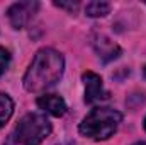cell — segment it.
I'll return each mask as SVG.
<instances>
[{
    "label": "cell",
    "mask_w": 146,
    "mask_h": 145,
    "mask_svg": "<svg viewBox=\"0 0 146 145\" xmlns=\"http://www.w3.org/2000/svg\"><path fill=\"white\" fill-rule=\"evenodd\" d=\"M63 70V55L53 48H42L34 55L27 72L24 73V89L29 92H44L60 82Z\"/></svg>",
    "instance_id": "1"
},
{
    "label": "cell",
    "mask_w": 146,
    "mask_h": 145,
    "mask_svg": "<svg viewBox=\"0 0 146 145\" xmlns=\"http://www.w3.org/2000/svg\"><path fill=\"white\" fill-rule=\"evenodd\" d=\"M53 126L44 114L29 113L19 119L3 145H41Z\"/></svg>",
    "instance_id": "2"
},
{
    "label": "cell",
    "mask_w": 146,
    "mask_h": 145,
    "mask_svg": "<svg viewBox=\"0 0 146 145\" xmlns=\"http://www.w3.org/2000/svg\"><path fill=\"white\" fill-rule=\"evenodd\" d=\"M122 121V114L114 108H94L80 123L78 130L92 140L110 138Z\"/></svg>",
    "instance_id": "3"
},
{
    "label": "cell",
    "mask_w": 146,
    "mask_h": 145,
    "mask_svg": "<svg viewBox=\"0 0 146 145\" xmlns=\"http://www.w3.org/2000/svg\"><path fill=\"white\" fill-rule=\"evenodd\" d=\"M37 9H39L37 2H17V3L9 7L7 17H9L14 29H22L33 19V15L36 14Z\"/></svg>",
    "instance_id": "4"
},
{
    "label": "cell",
    "mask_w": 146,
    "mask_h": 145,
    "mask_svg": "<svg viewBox=\"0 0 146 145\" xmlns=\"http://www.w3.org/2000/svg\"><path fill=\"white\" fill-rule=\"evenodd\" d=\"M82 79L85 84V103L87 104H94L102 99H107L109 94L104 91L100 75H97L95 72H85L82 75Z\"/></svg>",
    "instance_id": "5"
},
{
    "label": "cell",
    "mask_w": 146,
    "mask_h": 145,
    "mask_svg": "<svg viewBox=\"0 0 146 145\" xmlns=\"http://www.w3.org/2000/svg\"><path fill=\"white\" fill-rule=\"evenodd\" d=\"M92 44H94V48H95L99 58H100L104 63H109L112 60L119 58V55H121V51H122L117 43H114L110 38L104 36V34H95L94 39H92Z\"/></svg>",
    "instance_id": "6"
},
{
    "label": "cell",
    "mask_w": 146,
    "mask_h": 145,
    "mask_svg": "<svg viewBox=\"0 0 146 145\" xmlns=\"http://www.w3.org/2000/svg\"><path fill=\"white\" fill-rule=\"evenodd\" d=\"M37 106L51 116H63L66 113V103L58 94H44L37 99Z\"/></svg>",
    "instance_id": "7"
},
{
    "label": "cell",
    "mask_w": 146,
    "mask_h": 145,
    "mask_svg": "<svg viewBox=\"0 0 146 145\" xmlns=\"http://www.w3.org/2000/svg\"><path fill=\"white\" fill-rule=\"evenodd\" d=\"M109 12H110V3L109 2L95 0V2L87 3V7H85V14H87L88 17H106Z\"/></svg>",
    "instance_id": "8"
},
{
    "label": "cell",
    "mask_w": 146,
    "mask_h": 145,
    "mask_svg": "<svg viewBox=\"0 0 146 145\" xmlns=\"http://www.w3.org/2000/svg\"><path fill=\"white\" fill-rule=\"evenodd\" d=\"M12 113H14V101L7 94L0 92V128L10 119Z\"/></svg>",
    "instance_id": "9"
},
{
    "label": "cell",
    "mask_w": 146,
    "mask_h": 145,
    "mask_svg": "<svg viewBox=\"0 0 146 145\" xmlns=\"http://www.w3.org/2000/svg\"><path fill=\"white\" fill-rule=\"evenodd\" d=\"M9 63H10V53H9L5 48L0 46V77L5 73L7 67H9Z\"/></svg>",
    "instance_id": "10"
},
{
    "label": "cell",
    "mask_w": 146,
    "mask_h": 145,
    "mask_svg": "<svg viewBox=\"0 0 146 145\" xmlns=\"http://www.w3.org/2000/svg\"><path fill=\"white\" fill-rule=\"evenodd\" d=\"M54 5L56 7H60V9H66V10H70V12H76L78 10V2H54Z\"/></svg>",
    "instance_id": "11"
},
{
    "label": "cell",
    "mask_w": 146,
    "mask_h": 145,
    "mask_svg": "<svg viewBox=\"0 0 146 145\" xmlns=\"http://www.w3.org/2000/svg\"><path fill=\"white\" fill-rule=\"evenodd\" d=\"M133 145H146V142H136V144H133Z\"/></svg>",
    "instance_id": "12"
},
{
    "label": "cell",
    "mask_w": 146,
    "mask_h": 145,
    "mask_svg": "<svg viewBox=\"0 0 146 145\" xmlns=\"http://www.w3.org/2000/svg\"><path fill=\"white\" fill-rule=\"evenodd\" d=\"M143 73H145V77H146V67H145V70H143Z\"/></svg>",
    "instance_id": "13"
},
{
    "label": "cell",
    "mask_w": 146,
    "mask_h": 145,
    "mask_svg": "<svg viewBox=\"0 0 146 145\" xmlns=\"http://www.w3.org/2000/svg\"><path fill=\"white\" fill-rule=\"evenodd\" d=\"M145 130H146V118H145Z\"/></svg>",
    "instance_id": "14"
},
{
    "label": "cell",
    "mask_w": 146,
    "mask_h": 145,
    "mask_svg": "<svg viewBox=\"0 0 146 145\" xmlns=\"http://www.w3.org/2000/svg\"><path fill=\"white\" fill-rule=\"evenodd\" d=\"M66 145H72V144H66Z\"/></svg>",
    "instance_id": "15"
}]
</instances>
